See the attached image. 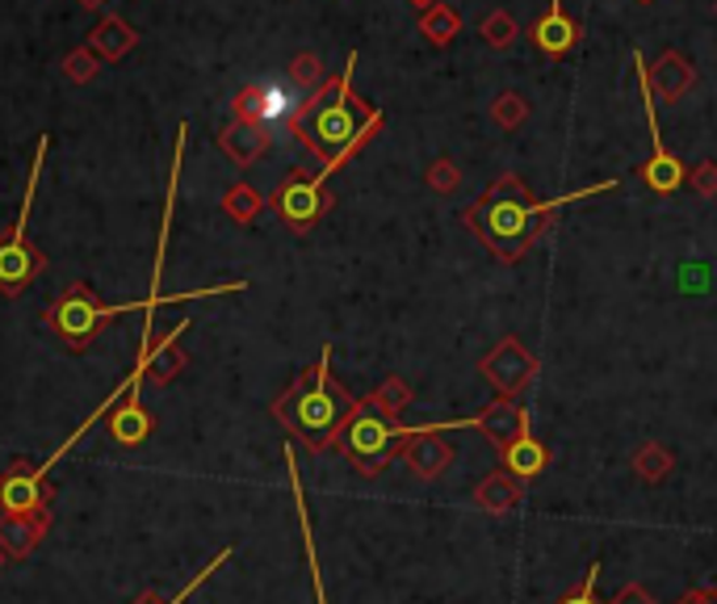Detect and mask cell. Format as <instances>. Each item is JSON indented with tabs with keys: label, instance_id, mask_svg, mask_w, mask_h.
I'll list each match as a JSON object with an SVG mask.
<instances>
[{
	"label": "cell",
	"instance_id": "1",
	"mask_svg": "<svg viewBox=\"0 0 717 604\" xmlns=\"http://www.w3.org/2000/svg\"><path fill=\"white\" fill-rule=\"evenodd\" d=\"M357 412H361V403L332 378V349H323L311 370H303V378L273 403V415L315 453L341 449V437L357 420Z\"/></svg>",
	"mask_w": 717,
	"mask_h": 604
},
{
	"label": "cell",
	"instance_id": "2",
	"mask_svg": "<svg viewBox=\"0 0 717 604\" xmlns=\"http://www.w3.org/2000/svg\"><path fill=\"white\" fill-rule=\"evenodd\" d=\"M353 67V60H348ZM344 67L341 80H332L328 89H319V93L307 101V110H303V118H298V139L311 147L315 156H319V177H328V172H336L344 159L353 156L377 127H382V114L370 110L361 97L353 93V72Z\"/></svg>",
	"mask_w": 717,
	"mask_h": 604
},
{
	"label": "cell",
	"instance_id": "3",
	"mask_svg": "<svg viewBox=\"0 0 717 604\" xmlns=\"http://www.w3.org/2000/svg\"><path fill=\"white\" fill-rule=\"evenodd\" d=\"M613 185H617V181H604V185H592V190H584V193H566V197H554V202H537V197L525 190V181L503 177V181H496V185L487 190V197H483L474 210H466V223L478 231V240H483L499 260H521V256L529 253L533 235H537V219L554 215L566 202H584V197L613 190Z\"/></svg>",
	"mask_w": 717,
	"mask_h": 604
},
{
	"label": "cell",
	"instance_id": "4",
	"mask_svg": "<svg viewBox=\"0 0 717 604\" xmlns=\"http://www.w3.org/2000/svg\"><path fill=\"white\" fill-rule=\"evenodd\" d=\"M415 437H420V428H404V424L377 415L374 408L361 399V412H357V420L348 424V433L341 437V453L353 462V471L377 475V471H382L390 458H399Z\"/></svg>",
	"mask_w": 717,
	"mask_h": 604
},
{
	"label": "cell",
	"instance_id": "5",
	"mask_svg": "<svg viewBox=\"0 0 717 604\" xmlns=\"http://www.w3.org/2000/svg\"><path fill=\"white\" fill-rule=\"evenodd\" d=\"M311 97L303 93L298 80H260L252 85L248 93H240V118L252 123V127L269 130V127H294L298 130V118L307 110Z\"/></svg>",
	"mask_w": 717,
	"mask_h": 604
},
{
	"label": "cell",
	"instance_id": "6",
	"mask_svg": "<svg viewBox=\"0 0 717 604\" xmlns=\"http://www.w3.org/2000/svg\"><path fill=\"white\" fill-rule=\"evenodd\" d=\"M114 311H123V307H101L85 286H72L60 298V307L51 311V327L67 340V349H85L97 336L101 319H110Z\"/></svg>",
	"mask_w": 717,
	"mask_h": 604
},
{
	"label": "cell",
	"instance_id": "7",
	"mask_svg": "<svg viewBox=\"0 0 717 604\" xmlns=\"http://www.w3.org/2000/svg\"><path fill=\"white\" fill-rule=\"evenodd\" d=\"M445 428H470V420H453V424H420V437L404 449L407 471H411L415 478H440V475L453 471L458 449H453V441L440 437Z\"/></svg>",
	"mask_w": 717,
	"mask_h": 604
},
{
	"label": "cell",
	"instance_id": "8",
	"mask_svg": "<svg viewBox=\"0 0 717 604\" xmlns=\"http://www.w3.org/2000/svg\"><path fill=\"white\" fill-rule=\"evenodd\" d=\"M533 370H537V361L516 336H503L496 349L483 357V374L499 390V399H516L529 386Z\"/></svg>",
	"mask_w": 717,
	"mask_h": 604
},
{
	"label": "cell",
	"instance_id": "9",
	"mask_svg": "<svg viewBox=\"0 0 717 604\" xmlns=\"http://www.w3.org/2000/svg\"><path fill=\"white\" fill-rule=\"evenodd\" d=\"M328 193H323V177H290L278 193H273V210H278L294 231H307L319 223V215L328 210Z\"/></svg>",
	"mask_w": 717,
	"mask_h": 604
},
{
	"label": "cell",
	"instance_id": "10",
	"mask_svg": "<svg viewBox=\"0 0 717 604\" xmlns=\"http://www.w3.org/2000/svg\"><path fill=\"white\" fill-rule=\"evenodd\" d=\"M642 101H646V127H651V139H655V152L642 164V181L655 193H676L684 185V164L663 147V134H658L655 123V101H651V89H646V67H642Z\"/></svg>",
	"mask_w": 717,
	"mask_h": 604
},
{
	"label": "cell",
	"instance_id": "11",
	"mask_svg": "<svg viewBox=\"0 0 717 604\" xmlns=\"http://www.w3.org/2000/svg\"><path fill=\"white\" fill-rule=\"evenodd\" d=\"M26 215H30V206L22 210V223H17V231L0 244V286L9 290V294L26 290L34 278H38V269H42V256L34 253L30 244L22 240V235H26Z\"/></svg>",
	"mask_w": 717,
	"mask_h": 604
},
{
	"label": "cell",
	"instance_id": "12",
	"mask_svg": "<svg viewBox=\"0 0 717 604\" xmlns=\"http://www.w3.org/2000/svg\"><path fill=\"white\" fill-rule=\"evenodd\" d=\"M47 504H51V487L42 483L34 466H13L0 478V509L4 512L30 516V512H47Z\"/></svg>",
	"mask_w": 717,
	"mask_h": 604
},
{
	"label": "cell",
	"instance_id": "13",
	"mask_svg": "<svg viewBox=\"0 0 717 604\" xmlns=\"http://www.w3.org/2000/svg\"><path fill=\"white\" fill-rule=\"evenodd\" d=\"M470 428H483V437H491V446L503 453V449H512L525 433H529V412H525L516 399H499V403H491L487 412L474 415Z\"/></svg>",
	"mask_w": 717,
	"mask_h": 604
},
{
	"label": "cell",
	"instance_id": "14",
	"mask_svg": "<svg viewBox=\"0 0 717 604\" xmlns=\"http://www.w3.org/2000/svg\"><path fill=\"white\" fill-rule=\"evenodd\" d=\"M47 534V512H30V516H17V512H4L0 516V550L13 554V558H26L34 545Z\"/></svg>",
	"mask_w": 717,
	"mask_h": 604
},
{
	"label": "cell",
	"instance_id": "15",
	"mask_svg": "<svg viewBox=\"0 0 717 604\" xmlns=\"http://www.w3.org/2000/svg\"><path fill=\"white\" fill-rule=\"evenodd\" d=\"M521 500H525V487H521V478L508 475V471H496V475H487L474 487V504L483 512H491V516L512 512Z\"/></svg>",
	"mask_w": 717,
	"mask_h": 604
},
{
	"label": "cell",
	"instance_id": "16",
	"mask_svg": "<svg viewBox=\"0 0 717 604\" xmlns=\"http://www.w3.org/2000/svg\"><path fill=\"white\" fill-rule=\"evenodd\" d=\"M285 471H290L294 504H298V525H303V550H307V567H311L315 601L328 604V592H323V575H319V554H315V538H311V516H307V496H303V478H298V462H294V449H290V446H285Z\"/></svg>",
	"mask_w": 717,
	"mask_h": 604
},
{
	"label": "cell",
	"instance_id": "17",
	"mask_svg": "<svg viewBox=\"0 0 717 604\" xmlns=\"http://www.w3.org/2000/svg\"><path fill=\"white\" fill-rule=\"evenodd\" d=\"M546 466H550V449L541 446L533 433H525L512 449H503V471L516 475L521 483H525V478L546 475Z\"/></svg>",
	"mask_w": 717,
	"mask_h": 604
},
{
	"label": "cell",
	"instance_id": "18",
	"mask_svg": "<svg viewBox=\"0 0 717 604\" xmlns=\"http://www.w3.org/2000/svg\"><path fill=\"white\" fill-rule=\"evenodd\" d=\"M110 437H114L118 446H143V441L152 437V415L143 412L139 395H130L126 408H118V412L110 415Z\"/></svg>",
	"mask_w": 717,
	"mask_h": 604
},
{
	"label": "cell",
	"instance_id": "19",
	"mask_svg": "<svg viewBox=\"0 0 717 604\" xmlns=\"http://www.w3.org/2000/svg\"><path fill=\"white\" fill-rule=\"evenodd\" d=\"M575 38H579L575 22L562 13V0H554L550 13L537 22V47H541L546 55H566V51L575 47Z\"/></svg>",
	"mask_w": 717,
	"mask_h": 604
},
{
	"label": "cell",
	"instance_id": "20",
	"mask_svg": "<svg viewBox=\"0 0 717 604\" xmlns=\"http://www.w3.org/2000/svg\"><path fill=\"white\" fill-rule=\"evenodd\" d=\"M265 143H269V134H265L260 127H252V123H244V118L222 134V147L240 159V164H252V159L265 152Z\"/></svg>",
	"mask_w": 717,
	"mask_h": 604
},
{
	"label": "cell",
	"instance_id": "21",
	"mask_svg": "<svg viewBox=\"0 0 717 604\" xmlns=\"http://www.w3.org/2000/svg\"><path fill=\"white\" fill-rule=\"evenodd\" d=\"M366 403H370L377 415H386V420H399V415L411 408V386H407L404 378H386L374 395H366Z\"/></svg>",
	"mask_w": 717,
	"mask_h": 604
},
{
	"label": "cell",
	"instance_id": "22",
	"mask_svg": "<svg viewBox=\"0 0 717 604\" xmlns=\"http://www.w3.org/2000/svg\"><path fill=\"white\" fill-rule=\"evenodd\" d=\"M671 466H676V462H671V453L658 446V441H646V446L633 453V475L642 478L646 487H658L663 478L671 475Z\"/></svg>",
	"mask_w": 717,
	"mask_h": 604
},
{
	"label": "cell",
	"instance_id": "23",
	"mask_svg": "<svg viewBox=\"0 0 717 604\" xmlns=\"http://www.w3.org/2000/svg\"><path fill=\"white\" fill-rule=\"evenodd\" d=\"M227 210L240 219V223H252L256 219V210H260V197L252 185H235V190L227 193Z\"/></svg>",
	"mask_w": 717,
	"mask_h": 604
},
{
	"label": "cell",
	"instance_id": "24",
	"mask_svg": "<svg viewBox=\"0 0 717 604\" xmlns=\"http://www.w3.org/2000/svg\"><path fill=\"white\" fill-rule=\"evenodd\" d=\"M424 34H428L433 42H449V38L458 34V17H453V13H428V17H424Z\"/></svg>",
	"mask_w": 717,
	"mask_h": 604
},
{
	"label": "cell",
	"instance_id": "25",
	"mask_svg": "<svg viewBox=\"0 0 717 604\" xmlns=\"http://www.w3.org/2000/svg\"><path fill=\"white\" fill-rule=\"evenodd\" d=\"M596 575H600V563H592V567H588V575H584V583H579L575 592H566L559 604H600V601H596Z\"/></svg>",
	"mask_w": 717,
	"mask_h": 604
},
{
	"label": "cell",
	"instance_id": "26",
	"mask_svg": "<svg viewBox=\"0 0 717 604\" xmlns=\"http://www.w3.org/2000/svg\"><path fill=\"white\" fill-rule=\"evenodd\" d=\"M613 604H658V601L642 588V583H625L622 592L613 596Z\"/></svg>",
	"mask_w": 717,
	"mask_h": 604
},
{
	"label": "cell",
	"instance_id": "27",
	"mask_svg": "<svg viewBox=\"0 0 717 604\" xmlns=\"http://www.w3.org/2000/svg\"><path fill=\"white\" fill-rule=\"evenodd\" d=\"M433 185H437V190H453V185H458V172H453L449 159H440L437 168H433Z\"/></svg>",
	"mask_w": 717,
	"mask_h": 604
},
{
	"label": "cell",
	"instance_id": "28",
	"mask_svg": "<svg viewBox=\"0 0 717 604\" xmlns=\"http://www.w3.org/2000/svg\"><path fill=\"white\" fill-rule=\"evenodd\" d=\"M701 193H717V168L714 164H701V177H696Z\"/></svg>",
	"mask_w": 717,
	"mask_h": 604
},
{
	"label": "cell",
	"instance_id": "29",
	"mask_svg": "<svg viewBox=\"0 0 717 604\" xmlns=\"http://www.w3.org/2000/svg\"><path fill=\"white\" fill-rule=\"evenodd\" d=\"M135 604H164L159 596H143V601H135Z\"/></svg>",
	"mask_w": 717,
	"mask_h": 604
},
{
	"label": "cell",
	"instance_id": "30",
	"mask_svg": "<svg viewBox=\"0 0 717 604\" xmlns=\"http://www.w3.org/2000/svg\"><path fill=\"white\" fill-rule=\"evenodd\" d=\"M680 604H692V592H688V596H680Z\"/></svg>",
	"mask_w": 717,
	"mask_h": 604
},
{
	"label": "cell",
	"instance_id": "31",
	"mask_svg": "<svg viewBox=\"0 0 717 604\" xmlns=\"http://www.w3.org/2000/svg\"><path fill=\"white\" fill-rule=\"evenodd\" d=\"M411 4H433V0H411Z\"/></svg>",
	"mask_w": 717,
	"mask_h": 604
},
{
	"label": "cell",
	"instance_id": "32",
	"mask_svg": "<svg viewBox=\"0 0 717 604\" xmlns=\"http://www.w3.org/2000/svg\"><path fill=\"white\" fill-rule=\"evenodd\" d=\"M0 563H4V554H0Z\"/></svg>",
	"mask_w": 717,
	"mask_h": 604
},
{
	"label": "cell",
	"instance_id": "33",
	"mask_svg": "<svg viewBox=\"0 0 717 604\" xmlns=\"http://www.w3.org/2000/svg\"><path fill=\"white\" fill-rule=\"evenodd\" d=\"M89 4H93V0H89Z\"/></svg>",
	"mask_w": 717,
	"mask_h": 604
}]
</instances>
